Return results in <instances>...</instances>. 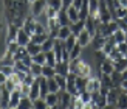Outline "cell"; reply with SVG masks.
Segmentation results:
<instances>
[{"label":"cell","mask_w":127,"mask_h":109,"mask_svg":"<svg viewBox=\"0 0 127 109\" xmlns=\"http://www.w3.org/2000/svg\"><path fill=\"white\" fill-rule=\"evenodd\" d=\"M47 5L50 6V8L56 9V11L62 9V0H47Z\"/></svg>","instance_id":"7bdbcfd3"},{"label":"cell","mask_w":127,"mask_h":109,"mask_svg":"<svg viewBox=\"0 0 127 109\" xmlns=\"http://www.w3.org/2000/svg\"><path fill=\"white\" fill-rule=\"evenodd\" d=\"M6 80H8V76H6V75L2 72V70H0V86L5 84V81H6Z\"/></svg>","instance_id":"7dc6e473"},{"label":"cell","mask_w":127,"mask_h":109,"mask_svg":"<svg viewBox=\"0 0 127 109\" xmlns=\"http://www.w3.org/2000/svg\"><path fill=\"white\" fill-rule=\"evenodd\" d=\"M17 31L19 27H16L12 22H8V36H6V42H11V41H16L17 37Z\"/></svg>","instance_id":"ac0fdd59"},{"label":"cell","mask_w":127,"mask_h":109,"mask_svg":"<svg viewBox=\"0 0 127 109\" xmlns=\"http://www.w3.org/2000/svg\"><path fill=\"white\" fill-rule=\"evenodd\" d=\"M123 76H124V78H127V69H126L124 72H123Z\"/></svg>","instance_id":"816d5d0a"},{"label":"cell","mask_w":127,"mask_h":109,"mask_svg":"<svg viewBox=\"0 0 127 109\" xmlns=\"http://www.w3.org/2000/svg\"><path fill=\"white\" fill-rule=\"evenodd\" d=\"M42 67H43V66H40V64L33 62V64L30 66V72H31V73H33L36 78H37V76H40V75H42Z\"/></svg>","instance_id":"f35d334b"},{"label":"cell","mask_w":127,"mask_h":109,"mask_svg":"<svg viewBox=\"0 0 127 109\" xmlns=\"http://www.w3.org/2000/svg\"><path fill=\"white\" fill-rule=\"evenodd\" d=\"M58 20L61 25H70L71 22H70V19H68V14H67V9L65 8H62L59 12H58Z\"/></svg>","instance_id":"83f0119b"},{"label":"cell","mask_w":127,"mask_h":109,"mask_svg":"<svg viewBox=\"0 0 127 109\" xmlns=\"http://www.w3.org/2000/svg\"><path fill=\"white\" fill-rule=\"evenodd\" d=\"M30 97L31 100H36V98H39L40 97V86H39V80L36 78V81L31 84V91H30Z\"/></svg>","instance_id":"ffe728a7"},{"label":"cell","mask_w":127,"mask_h":109,"mask_svg":"<svg viewBox=\"0 0 127 109\" xmlns=\"http://www.w3.org/2000/svg\"><path fill=\"white\" fill-rule=\"evenodd\" d=\"M113 66H115V70H118V72H124V70L127 69V59L123 56L119 61H115V62H113Z\"/></svg>","instance_id":"836d02e7"},{"label":"cell","mask_w":127,"mask_h":109,"mask_svg":"<svg viewBox=\"0 0 127 109\" xmlns=\"http://www.w3.org/2000/svg\"><path fill=\"white\" fill-rule=\"evenodd\" d=\"M2 17H3V14H2V8H0V22H2Z\"/></svg>","instance_id":"f5cc1de1"},{"label":"cell","mask_w":127,"mask_h":109,"mask_svg":"<svg viewBox=\"0 0 127 109\" xmlns=\"http://www.w3.org/2000/svg\"><path fill=\"white\" fill-rule=\"evenodd\" d=\"M67 14H68L70 22H76V20H79V9H78V8H74L73 5H70L68 8H67Z\"/></svg>","instance_id":"7402d4cb"},{"label":"cell","mask_w":127,"mask_h":109,"mask_svg":"<svg viewBox=\"0 0 127 109\" xmlns=\"http://www.w3.org/2000/svg\"><path fill=\"white\" fill-rule=\"evenodd\" d=\"M79 97H81V100H82V101L85 103V106H87V105H88V103L92 101V94H90V92H87V91L81 92V94H79Z\"/></svg>","instance_id":"ee69618b"},{"label":"cell","mask_w":127,"mask_h":109,"mask_svg":"<svg viewBox=\"0 0 127 109\" xmlns=\"http://www.w3.org/2000/svg\"><path fill=\"white\" fill-rule=\"evenodd\" d=\"M113 37H115L116 44L124 42V41H126V31H124V30H121V28H118V30L115 31V33H113Z\"/></svg>","instance_id":"60d3db41"},{"label":"cell","mask_w":127,"mask_h":109,"mask_svg":"<svg viewBox=\"0 0 127 109\" xmlns=\"http://www.w3.org/2000/svg\"><path fill=\"white\" fill-rule=\"evenodd\" d=\"M123 92H126V94H127V89H126V91H123Z\"/></svg>","instance_id":"680465c9"},{"label":"cell","mask_w":127,"mask_h":109,"mask_svg":"<svg viewBox=\"0 0 127 109\" xmlns=\"http://www.w3.org/2000/svg\"><path fill=\"white\" fill-rule=\"evenodd\" d=\"M123 92L121 87H112L107 92V108H116L118 103V95Z\"/></svg>","instance_id":"7a4b0ae2"},{"label":"cell","mask_w":127,"mask_h":109,"mask_svg":"<svg viewBox=\"0 0 127 109\" xmlns=\"http://www.w3.org/2000/svg\"><path fill=\"white\" fill-rule=\"evenodd\" d=\"M27 50H28V53L31 56H34V55L42 52V45H40V44H36V42H30L27 45Z\"/></svg>","instance_id":"4316f807"},{"label":"cell","mask_w":127,"mask_h":109,"mask_svg":"<svg viewBox=\"0 0 127 109\" xmlns=\"http://www.w3.org/2000/svg\"><path fill=\"white\" fill-rule=\"evenodd\" d=\"M124 58H126V59H127V53H124Z\"/></svg>","instance_id":"9f6ffc18"},{"label":"cell","mask_w":127,"mask_h":109,"mask_svg":"<svg viewBox=\"0 0 127 109\" xmlns=\"http://www.w3.org/2000/svg\"><path fill=\"white\" fill-rule=\"evenodd\" d=\"M47 108H48V105H47L45 98H42V97L36 98L33 101V109H47Z\"/></svg>","instance_id":"e575fe53"},{"label":"cell","mask_w":127,"mask_h":109,"mask_svg":"<svg viewBox=\"0 0 127 109\" xmlns=\"http://www.w3.org/2000/svg\"><path fill=\"white\" fill-rule=\"evenodd\" d=\"M9 98H11V92L6 89L3 84L0 86V108H9Z\"/></svg>","instance_id":"52a82bcc"},{"label":"cell","mask_w":127,"mask_h":109,"mask_svg":"<svg viewBox=\"0 0 127 109\" xmlns=\"http://www.w3.org/2000/svg\"><path fill=\"white\" fill-rule=\"evenodd\" d=\"M48 89H50V92H59L61 91V87L58 84V81L54 80V76L53 78H48Z\"/></svg>","instance_id":"b9f144b4"},{"label":"cell","mask_w":127,"mask_h":109,"mask_svg":"<svg viewBox=\"0 0 127 109\" xmlns=\"http://www.w3.org/2000/svg\"><path fill=\"white\" fill-rule=\"evenodd\" d=\"M71 98H73V95L68 91H59V108H64V109L70 108Z\"/></svg>","instance_id":"8992f818"},{"label":"cell","mask_w":127,"mask_h":109,"mask_svg":"<svg viewBox=\"0 0 127 109\" xmlns=\"http://www.w3.org/2000/svg\"><path fill=\"white\" fill-rule=\"evenodd\" d=\"M61 27H62V25L59 23L58 17H51V19H48V25H47V28H48V33H50V36H53V37H58Z\"/></svg>","instance_id":"277c9868"},{"label":"cell","mask_w":127,"mask_h":109,"mask_svg":"<svg viewBox=\"0 0 127 109\" xmlns=\"http://www.w3.org/2000/svg\"><path fill=\"white\" fill-rule=\"evenodd\" d=\"M82 3H84V0H73V6H74V8H81V6H82Z\"/></svg>","instance_id":"681fc988"},{"label":"cell","mask_w":127,"mask_h":109,"mask_svg":"<svg viewBox=\"0 0 127 109\" xmlns=\"http://www.w3.org/2000/svg\"><path fill=\"white\" fill-rule=\"evenodd\" d=\"M99 70H101V73H109V75H112L113 70H115V66H113V62L107 58V59H104L102 62H99Z\"/></svg>","instance_id":"4fadbf2b"},{"label":"cell","mask_w":127,"mask_h":109,"mask_svg":"<svg viewBox=\"0 0 127 109\" xmlns=\"http://www.w3.org/2000/svg\"><path fill=\"white\" fill-rule=\"evenodd\" d=\"M99 80H101V86H104V87H109V89H112V87H113L112 75H109V73H101Z\"/></svg>","instance_id":"484cf974"},{"label":"cell","mask_w":127,"mask_h":109,"mask_svg":"<svg viewBox=\"0 0 127 109\" xmlns=\"http://www.w3.org/2000/svg\"><path fill=\"white\" fill-rule=\"evenodd\" d=\"M116 108H119V109H127V94L126 92H121V94L118 95Z\"/></svg>","instance_id":"1f68e13d"},{"label":"cell","mask_w":127,"mask_h":109,"mask_svg":"<svg viewBox=\"0 0 127 109\" xmlns=\"http://www.w3.org/2000/svg\"><path fill=\"white\" fill-rule=\"evenodd\" d=\"M42 75L45 76V78H53V76L56 75V69L53 66H48V64H45V66L42 67Z\"/></svg>","instance_id":"4dcf8cb0"},{"label":"cell","mask_w":127,"mask_h":109,"mask_svg":"<svg viewBox=\"0 0 127 109\" xmlns=\"http://www.w3.org/2000/svg\"><path fill=\"white\" fill-rule=\"evenodd\" d=\"M87 92H99L101 91V80L99 78H92V76H88V81H87Z\"/></svg>","instance_id":"9c48e42d"},{"label":"cell","mask_w":127,"mask_h":109,"mask_svg":"<svg viewBox=\"0 0 127 109\" xmlns=\"http://www.w3.org/2000/svg\"><path fill=\"white\" fill-rule=\"evenodd\" d=\"M36 17L33 16V14H28L27 17H25V22H23V30L27 31V33L30 34V36H33L34 34V30H36Z\"/></svg>","instance_id":"3957f363"},{"label":"cell","mask_w":127,"mask_h":109,"mask_svg":"<svg viewBox=\"0 0 127 109\" xmlns=\"http://www.w3.org/2000/svg\"><path fill=\"white\" fill-rule=\"evenodd\" d=\"M92 39H93V36H92L90 33H88V31H87L85 28H84V30H82L81 33L78 34V44H81L82 47H85V45H88V44L92 42Z\"/></svg>","instance_id":"7c38bea8"},{"label":"cell","mask_w":127,"mask_h":109,"mask_svg":"<svg viewBox=\"0 0 127 109\" xmlns=\"http://www.w3.org/2000/svg\"><path fill=\"white\" fill-rule=\"evenodd\" d=\"M56 73H59V75H68L70 73V67H68V61H58L56 62Z\"/></svg>","instance_id":"9a60e30c"},{"label":"cell","mask_w":127,"mask_h":109,"mask_svg":"<svg viewBox=\"0 0 127 109\" xmlns=\"http://www.w3.org/2000/svg\"><path fill=\"white\" fill-rule=\"evenodd\" d=\"M54 42H56V37L50 36L47 41L42 42V52H50V50H53L54 48Z\"/></svg>","instance_id":"f1b7e54d"},{"label":"cell","mask_w":127,"mask_h":109,"mask_svg":"<svg viewBox=\"0 0 127 109\" xmlns=\"http://www.w3.org/2000/svg\"><path fill=\"white\" fill-rule=\"evenodd\" d=\"M90 73H92V67L87 62L81 61L79 66H78V70H76V75L78 76H90Z\"/></svg>","instance_id":"5bb4252c"},{"label":"cell","mask_w":127,"mask_h":109,"mask_svg":"<svg viewBox=\"0 0 127 109\" xmlns=\"http://www.w3.org/2000/svg\"><path fill=\"white\" fill-rule=\"evenodd\" d=\"M121 19H124V20H126V22H127V14H126V16H124V17H121Z\"/></svg>","instance_id":"11a10c76"},{"label":"cell","mask_w":127,"mask_h":109,"mask_svg":"<svg viewBox=\"0 0 127 109\" xmlns=\"http://www.w3.org/2000/svg\"><path fill=\"white\" fill-rule=\"evenodd\" d=\"M121 89H123V91H126V89H127V78L123 80V83H121Z\"/></svg>","instance_id":"f907efd6"},{"label":"cell","mask_w":127,"mask_h":109,"mask_svg":"<svg viewBox=\"0 0 127 109\" xmlns=\"http://www.w3.org/2000/svg\"><path fill=\"white\" fill-rule=\"evenodd\" d=\"M33 62H37V64H40V66H45L47 64V55L45 52H40V53H37L33 56Z\"/></svg>","instance_id":"8d00e7d4"},{"label":"cell","mask_w":127,"mask_h":109,"mask_svg":"<svg viewBox=\"0 0 127 109\" xmlns=\"http://www.w3.org/2000/svg\"><path fill=\"white\" fill-rule=\"evenodd\" d=\"M71 34V30H70V25H62L61 30H59V34H58V39L61 41H65L67 37Z\"/></svg>","instance_id":"f546056e"},{"label":"cell","mask_w":127,"mask_h":109,"mask_svg":"<svg viewBox=\"0 0 127 109\" xmlns=\"http://www.w3.org/2000/svg\"><path fill=\"white\" fill-rule=\"evenodd\" d=\"M70 5H73V0H62V8H68Z\"/></svg>","instance_id":"c3c4849f"},{"label":"cell","mask_w":127,"mask_h":109,"mask_svg":"<svg viewBox=\"0 0 127 109\" xmlns=\"http://www.w3.org/2000/svg\"><path fill=\"white\" fill-rule=\"evenodd\" d=\"M54 80L58 81V84L61 87V91H65V87H67V76L65 75H59V73H56L54 75Z\"/></svg>","instance_id":"74e56055"},{"label":"cell","mask_w":127,"mask_h":109,"mask_svg":"<svg viewBox=\"0 0 127 109\" xmlns=\"http://www.w3.org/2000/svg\"><path fill=\"white\" fill-rule=\"evenodd\" d=\"M30 8H31V14L34 17H40L47 9V0H34L30 5Z\"/></svg>","instance_id":"6da1fadb"},{"label":"cell","mask_w":127,"mask_h":109,"mask_svg":"<svg viewBox=\"0 0 127 109\" xmlns=\"http://www.w3.org/2000/svg\"><path fill=\"white\" fill-rule=\"evenodd\" d=\"M48 37H50L48 31H47V33H34L33 36H31V42H36V44H40V45H42V42L47 41Z\"/></svg>","instance_id":"d4e9b609"},{"label":"cell","mask_w":127,"mask_h":109,"mask_svg":"<svg viewBox=\"0 0 127 109\" xmlns=\"http://www.w3.org/2000/svg\"><path fill=\"white\" fill-rule=\"evenodd\" d=\"M84 28H85V20H82V19H79V20L70 23V30H71V33H73L74 36H78Z\"/></svg>","instance_id":"2e32d148"},{"label":"cell","mask_w":127,"mask_h":109,"mask_svg":"<svg viewBox=\"0 0 127 109\" xmlns=\"http://www.w3.org/2000/svg\"><path fill=\"white\" fill-rule=\"evenodd\" d=\"M124 55L121 53V52H119V50L115 47V48H113L112 50V52L109 53V55H107V58H109V59L112 61V62H115V61H119V59H121V58H123Z\"/></svg>","instance_id":"d6a6232c"},{"label":"cell","mask_w":127,"mask_h":109,"mask_svg":"<svg viewBox=\"0 0 127 109\" xmlns=\"http://www.w3.org/2000/svg\"><path fill=\"white\" fill-rule=\"evenodd\" d=\"M92 42H93V48L95 50H102L104 45H105V42H107V37L101 36V34H95Z\"/></svg>","instance_id":"e0dca14e"},{"label":"cell","mask_w":127,"mask_h":109,"mask_svg":"<svg viewBox=\"0 0 127 109\" xmlns=\"http://www.w3.org/2000/svg\"><path fill=\"white\" fill-rule=\"evenodd\" d=\"M17 109H33V100H31L30 95H22Z\"/></svg>","instance_id":"44dd1931"},{"label":"cell","mask_w":127,"mask_h":109,"mask_svg":"<svg viewBox=\"0 0 127 109\" xmlns=\"http://www.w3.org/2000/svg\"><path fill=\"white\" fill-rule=\"evenodd\" d=\"M20 98H22V92L19 89H14L11 92V98H9V108L8 109H17L19 103H20Z\"/></svg>","instance_id":"8fae6325"},{"label":"cell","mask_w":127,"mask_h":109,"mask_svg":"<svg viewBox=\"0 0 127 109\" xmlns=\"http://www.w3.org/2000/svg\"><path fill=\"white\" fill-rule=\"evenodd\" d=\"M76 73H73V72H70L68 75H67V87H65V91H68L71 95H78L79 92H78V87H76Z\"/></svg>","instance_id":"5b68a950"},{"label":"cell","mask_w":127,"mask_h":109,"mask_svg":"<svg viewBox=\"0 0 127 109\" xmlns=\"http://www.w3.org/2000/svg\"><path fill=\"white\" fill-rule=\"evenodd\" d=\"M28 2H30V3H33V2H34V0H28Z\"/></svg>","instance_id":"6f0895ef"},{"label":"cell","mask_w":127,"mask_h":109,"mask_svg":"<svg viewBox=\"0 0 127 109\" xmlns=\"http://www.w3.org/2000/svg\"><path fill=\"white\" fill-rule=\"evenodd\" d=\"M116 48H118V50H119V52H121L123 55H124V53H127V42L124 41V42L116 44Z\"/></svg>","instance_id":"bcb514c9"},{"label":"cell","mask_w":127,"mask_h":109,"mask_svg":"<svg viewBox=\"0 0 127 109\" xmlns=\"http://www.w3.org/2000/svg\"><path fill=\"white\" fill-rule=\"evenodd\" d=\"M45 101H47L48 108L58 109L59 108V92H48L45 97Z\"/></svg>","instance_id":"ba28073f"},{"label":"cell","mask_w":127,"mask_h":109,"mask_svg":"<svg viewBox=\"0 0 127 109\" xmlns=\"http://www.w3.org/2000/svg\"><path fill=\"white\" fill-rule=\"evenodd\" d=\"M85 30H87L92 36L96 34V22H95V19H93V16H92V14L85 19Z\"/></svg>","instance_id":"d6986e66"},{"label":"cell","mask_w":127,"mask_h":109,"mask_svg":"<svg viewBox=\"0 0 127 109\" xmlns=\"http://www.w3.org/2000/svg\"><path fill=\"white\" fill-rule=\"evenodd\" d=\"M81 50H82V45L81 44H76V45L70 50V59H74V58H81Z\"/></svg>","instance_id":"ab89813d"},{"label":"cell","mask_w":127,"mask_h":109,"mask_svg":"<svg viewBox=\"0 0 127 109\" xmlns=\"http://www.w3.org/2000/svg\"><path fill=\"white\" fill-rule=\"evenodd\" d=\"M2 28H3V23L0 22V34H2Z\"/></svg>","instance_id":"db71d44e"},{"label":"cell","mask_w":127,"mask_h":109,"mask_svg":"<svg viewBox=\"0 0 127 109\" xmlns=\"http://www.w3.org/2000/svg\"><path fill=\"white\" fill-rule=\"evenodd\" d=\"M47 55V64L48 66H56V62H58V58H56V53H54V50H50V52H45Z\"/></svg>","instance_id":"d590c367"},{"label":"cell","mask_w":127,"mask_h":109,"mask_svg":"<svg viewBox=\"0 0 127 109\" xmlns=\"http://www.w3.org/2000/svg\"><path fill=\"white\" fill-rule=\"evenodd\" d=\"M0 70H2L6 76H9V75L14 73V66H2V64H0Z\"/></svg>","instance_id":"f6af8a7d"},{"label":"cell","mask_w":127,"mask_h":109,"mask_svg":"<svg viewBox=\"0 0 127 109\" xmlns=\"http://www.w3.org/2000/svg\"><path fill=\"white\" fill-rule=\"evenodd\" d=\"M16 42L19 44V45H28V44L31 42V36H30L23 28H19V31H17V37H16Z\"/></svg>","instance_id":"30bf717a"},{"label":"cell","mask_w":127,"mask_h":109,"mask_svg":"<svg viewBox=\"0 0 127 109\" xmlns=\"http://www.w3.org/2000/svg\"><path fill=\"white\" fill-rule=\"evenodd\" d=\"M87 81H88V76H76V87H78L79 94L87 89Z\"/></svg>","instance_id":"603a6c76"},{"label":"cell","mask_w":127,"mask_h":109,"mask_svg":"<svg viewBox=\"0 0 127 109\" xmlns=\"http://www.w3.org/2000/svg\"><path fill=\"white\" fill-rule=\"evenodd\" d=\"M124 80L123 72H118V70H113L112 73V81H113V87H121V83Z\"/></svg>","instance_id":"cb8c5ba5"}]
</instances>
